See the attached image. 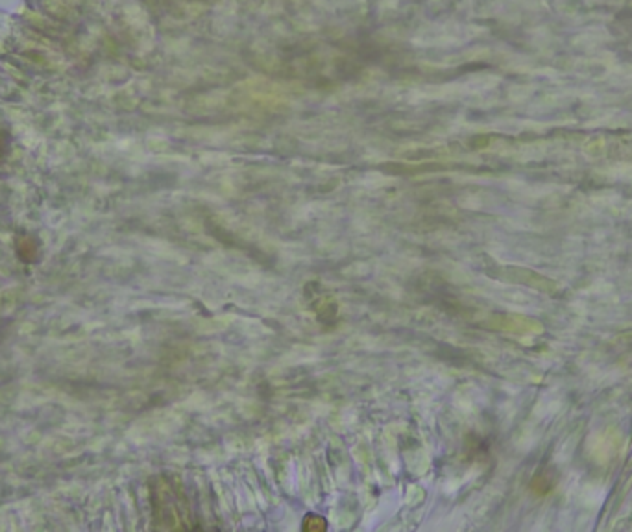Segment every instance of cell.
<instances>
[{
	"mask_svg": "<svg viewBox=\"0 0 632 532\" xmlns=\"http://www.w3.org/2000/svg\"><path fill=\"white\" fill-rule=\"evenodd\" d=\"M304 527L307 528V531H323V528H326V521H323L320 516H313V514H309V516H307V519H305Z\"/></svg>",
	"mask_w": 632,
	"mask_h": 532,
	"instance_id": "1",
	"label": "cell"
}]
</instances>
